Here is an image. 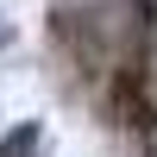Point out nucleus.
Segmentation results:
<instances>
[{
  "label": "nucleus",
  "mask_w": 157,
  "mask_h": 157,
  "mask_svg": "<svg viewBox=\"0 0 157 157\" xmlns=\"http://www.w3.org/2000/svg\"><path fill=\"white\" fill-rule=\"evenodd\" d=\"M0 44H6V19H0Z\"/></svg>",
  "instance_id": "obj_2"
},
{
  "label": "nucleus",
  "mask_w": 157,
  "mask_h": 157,
  "mask_svg": "<svg viewBox=\"0 0 157 157\" xmlns=\"http://www.w3.org/2000/svg\"><path fill=\"white\" fill-rule=\"evenodd\" d=\"M0 157H38V126H19V132L0 145Z\"/></svg>",
  "instance_id": "obj_1"
}]
</instances>
